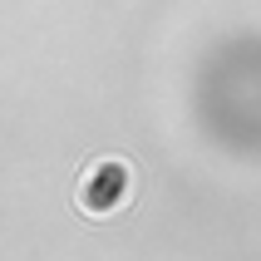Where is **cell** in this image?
Here are the masks:
<instances>
[{
	"instance_id": "6da1fadb",
	"label": "cell",
	"mask_w": 261,
	"mask_h": 261,
	"mask_svg": "<svg viewBox=\"0 0 261 261\" xmlns=\"http://www.w3.org/2000/svg\"><path fill=\"white\" fill-rule=\"evenodd\" d=\"M74 197H79L84 212L109 217V212H118V207L133 197V168H128L123 158H99V163H89Z\"/></svg>"
}]
</instances>
